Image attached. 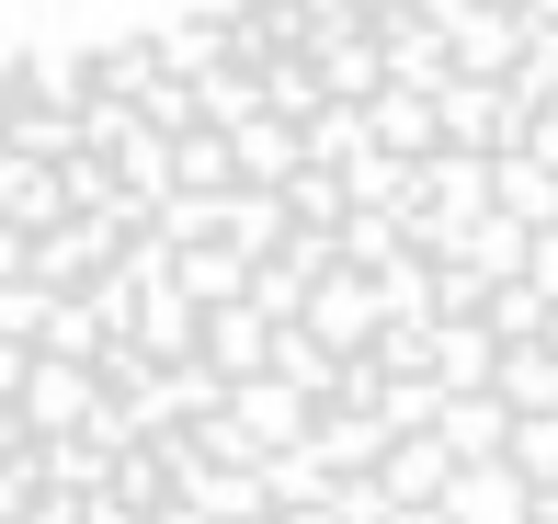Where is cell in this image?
Listing matches in <instances>:
<instances>
[{"label": "cell", "mask_w": 558, "mask_h": 524, "mask_svg": "<svg viewBox=\"0 0 558 524\" xmlns=\"http://www.w3.org/2000/svg\"><path fill=\"white\" fill-rule=\"evenodd\" d=\"M92 399H104V377H92L81 354H23V388H12L23 434H81V422H92Z\"/></svg>", "instance_id": "6da1fadb"}, {"label": "cell", "mask_w": 558, "mask_h": 524, "mask_svg": "<svg viewBox=\"0 0 558 524\" xmlns=\"http://www.w3.org/2000/svg\"><path fill=\"white\" fill-rule=\"evenodd\" d=\"M296 319H308V331L331 342V354H365V342H376V273L331 263V273L308 285V308H296Z\"/></svg>", "instance_id": "7a4b0ae2"}, {"label": "cell", "mask_w": 558, "mask_h": 524, "mask_svg": "<svg viewBox=\"0 0 558 524\" xmlns=\"http://www.w3.org/2000/svg\"><path fill=\"white\" fill-rule=\"evenodd\" d=\"M524 502H536V490H524L501 456H468V467H445V490H434V513H445V524H524Z\"/></svg>", "instance_id": "3957f363"}, {"label": "cell", "mask_w": 558, "mask_h": 524, "mask_svg": "<svg viewBox=\"0 0 558 524\" xmlns=\"http://www.w3.org/2000/svg\"><path fill=\"white\" fill-rule=\"evenodd\" d=\"M194 331H206V308H194V296L171 285V273H160V285H137V308H125V342H137L148 365H171V354H194Z\"/></svg>", "instance_id": "277c9868"}, {"label": "cell", "mask_w": 558, "mask_h": 524, "mask_svg": "<svg viewBox=\"0 0 558 524\" xmlns=\"http://www.w3.org/2000/svg\"><path fill=\"white\" fill-rule=\"evenodd\" d=\"M434 137L445 148H513V114H501L490 81H445L434 92Z\"/></svg>", "instance_id": "5b68a950"}, {"label": "cell", "mask_w": 558, "mask_h": 524, "mask_svg": "<svg viewBox=\"0 0 558 524\" xmlns=\"http://www.w3.org/2000/svg\"><path fill=\"white\" fill-rule=\"evenodd\" d=\"M217 137H228V183H286V171L308 160L286 114H240V126H217Z\"/></svg>", "instance_id": "8992f818"}, {"label": "cell", "mask_w": 558, "mask_h": 524, "mask_svg": "<svg viewBox=\"0 0 558 524\" xmlns=\"http://www.w3.org/2000/svg\"><path fill=\"white\" fill-rule=\"evenodd\" d=\"M263 342H274V319L251 308V296H217V308H206V331H194V354H206L217 377H251V365H263Z\"/></svg>", "instance_id": "52a82bcc"}, {"label": "cell", "mask_w": 558, "mask_h": 524, "mask_svg": "<svg viewBox=\"0 0 558 524\" xmlns=\"http://www.w3.org/2000/svg\"><path fill=\"white\" fill-rule=\"evenodd\" d=\"M501 434H513V411H501L490 388H445V411H434V444H445L456 467H468V456H501Z\"/></svg>", "instance_id": "ba28073f"}, {"label": "cell", "mask_w": 558, "mask_h": 524, "mask_svg": "<svg viewBox=\"0 0 558 524\" xmlns=\"http://www.w3.org/2000/svg\"><path fill=\"white\" fill-rule=\"evenodd\" d=\"M513 12H456L445 23V58H456V81H501V69H513Z\"/></svg>", "instance_id": "9c48e42d"}, {"label": "cell", "mask_w": 558, "mask_h": 524, "mask_svg": "<svg viewBox=\"0 0 558 524\" xmlns=\"http://www.w3.org/2000/svg\"><path fill=\"white\" fill-rule=\"evenodd\" d=\"M308 444H319V467H376V456H388V422L319 399V411H308Z\"/></svg>", "instance_id": "30bf717a"}, {"label": "cell", "mask_w": 558, "mask_h": 524, "mask_svg": "<svg viewBox=\"0 0 558 524\" xmlns=\"http://www.w3.org/2000/svg\"><path fill=\"white\" fill-rule=\"evenodd\" d=\"M490 206L524 217V229H547V217H558V171L524 160V148H490Z\"/></svg>", "instance_id": "8fae6325"}, {"label": "cell", "mask_w": 558, "mask_h": 524, "mask_svg": "<svg viewBox=\"0 0 558 524\" xmlns=\"http://www.w3.org/2000/svg\"><path fill=\"white\" fill-rule=\"evenodd\" d=\"M490 399L501 411H558V354L547 342H501L490 354Z\"/></svg>", "instance_id": "7c38bea8"}, {"label": "cell", "mask_w": 558, "mask_h": 524, "mask_svg": "<svg viewBox=\"0 0 558 524\" xmlns=\"http://www.w3.org/2000/svg\"><path fill=\"white\" fill-rule=\"evenodd\" d=\"M445 444L434 434H388V456H376V490H388V502H434V490H445Z\"/></svg>", "instance_id": "4fadbf2b"}, {"label": "cell", "mask_w": 558, "mask_h": 524, "mask_svg": "<svg viewBox=\"0 0 558 524\" xmlns=\"http://www.w3.org/2000/svg\"><path fill=\"white\" fill-rule=\"evenodd\" d=\"M365 137L399 148V160H422V148H434V103H422V92H399V81H376V92H365Z\"/></svg>", "instance_id": "5bb4252c"}, {"label": "cell", "mask_w": 558, "mask_h": 524, "mask_svg": "<svg viewBox=\"0 0 558 524\" xmlns=\"http://www.w3.org/2000/svg\"><path fill=\"white\" fill-rule=\"evenodd\" d=\"M240 273H251V263L228 252L217 229H206V240H171V285H183L194 308H217V296H240Z\"/></svg>", "instance_id": "9a60e30c"}, {"label": "cell", "mask_w": 558, "mask_h": 524, "mask_svg": "<svg viewBox=\"0 0 558 524\" xmlns=\"http://www.w3.org/2000/svg\"><path fill=\"white\" fill-rule=\"evenodd\" d=\"M388 319H434V263H422L411 240L376 263V331H388Z\"/></svg>", "instance_id": "2e32d148"}, {"label": "cell", "mask_w": 558, "mask_h": 524, "mask_svg": "<svg viewBox=\"0 0 558 524\" xmlns=\"http://www.w3.org/2000/svg\"><path fill=\"white\" fill-rule=\"evenodd\" d=\"M490 319H434V377L445 388H490Z\"/></svg>", "instance_id": "e0dca14e"}, {"label": "cell", "mask_w": 558, "mask_h": 524, "mask_svg": "<svg viewBox=\"0 0 558 524\" xmlns=\"http://www.w3.org/2000/svg\"><path fill=\"white\" fill-rule=\"evenodd\" d=\"M501 467H513L524 490L558 479V411H513V434H501Z\"/></svg>", "instance_id": "ac0fdd59"}, {"label": "cell", "mask_w": 558, "mask_h": 524, "mask_svg": "<svg viewBox=\"0 0 558 524\" xmlns=\"http://www.w3.org/2000/svg\"><path fill=\"white\" fill-rule=\"evenodd\" d=\"M434 411H445V377H434V365H411V377L376 388V422H388V434H434Z\"/></svg>", "instance_id": "d6986e66"}, {"label": "cell", "mask_w": 558, "mask_h": 524, "mask_svg": "<svg viewBox=\"0 0 558 524\" xmlns=\"http://www.w3.org/2000/svg\"><path fill=\"white\" fill-rule=\"evenodd\" d=\"M513 148H524V160H547V171H558V92H547V103H536V114L513 126Z\"/></svg>", "instance_id": "ffe728a7"}, {"label": "cell", "mask_w": 558, "mask_h": 524, "mask_svg": "<svg viewBox=\"0 0 558 524\" xmlns=\"http://www.w3.org/2000/svg\"><path fill=\"white\" fill-rule=\"evenodd\" d=\"M23 502H35V456L12 444V456H0V524H23Z\"/></svg>", "instance_id": "44dd1931"}, {"label": "cell", "mask_w": 558, "mask_h": 524, "mask_svg": "<svg viewBox=\"0 0 558 524\" xmlns=\"http://www.w3.org/2000/svg\"><path fill=\"white\" fill-rule=\"evenodd\" d=\"M536 342H547V354H558V296H547V331H536Z\"/></svg>", "instance_id": "7402d4cb"}, {"label": "cell", "mask_w": 558, "mask_h": 524, "mask_svg": "<svg viewBox=\"0 0 558 524\" xmlns=\"http://www.w3.org/2000/svg\"><path fill=\"white\" fill-rule=\"evenodd\" d=\"M468 12H513V0H468Z\"/></svg>", "instance_id": "603a6c76"}, {"label": "cell", "mask_w": 558, "mask_h": 524, "mask_svg": "<svg viewBox=\"0 0 558 524\" xmlns=\"http://www.w3.org/2000/svg\"><path fill=\"white\" fill-rule=\"evenodd\" d=\"M251 524H274V513H251Z\"/></svg>", "instance_id": "cb8c5ba5"}]
</instances>
